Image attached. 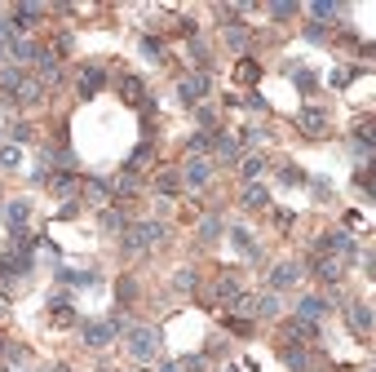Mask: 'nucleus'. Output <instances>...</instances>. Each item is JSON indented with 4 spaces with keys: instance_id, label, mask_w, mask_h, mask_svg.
I'll return each instance as SVG.
<instances>
[{
    "instance_id": "nucleus-1",
    "label": "nucleus",
    "mask_w": 376,
    "mask_h": 372,
    "mask_svg": "<svg viewBox=\"0 0 376 372\" xmlns=\"http://www.w3.org/2000/svg\"><path fill=\"white\" fill-rule=\"evenodd\" d=\"M124 350L133 364H155L159 359V328H146V323H133V328L124 332Z\"/></svg>"
},
{
    "instance_id": "nucleus-2",
    "label": "nucleus",
    "mask_w": 376,
    "mask_h": 372,
    "mask_svg": "<svg viewBox=\"0 0 376 372\" xmlns=\"http://www.w3.org/2000/svg\"><path fill=\"white\" fill-rule=\"evenodd\" d=\"M159 244H164V222H133L124 230V253L129 257L146 253V248H159Z\"/></svg>"
},
{
    "instance_id": "nucleus-3",
    "label": "nucleus",
    "mask_w": 376,
    "mask_h": 372,
    "mask_svg": "<svg viewBox=\"0 0 376 372\" xmlns=\"http://www.w3.org/2000/svg\"><path fill=\"white\" fill-rule=\"evenodd\" d=\"M209 89H213V76H209V71H195V76H182V80H177V98H182V107H195V102H200Z\"/></svg>"
},
{
    "instance_id": "nucleus-4",
    "label": "nucleus",
    "mask_w": 376,
    "mask_h": 372,
    "mask_svg": "<svg viewBox=\"0 0 376 372\" xmlns=\"http://www.w3.org/2000/svg\"><path fill=\"white\" fill-rule=\"evenodd\" d=\"M80 341H84L89 350H102V346H111V341H116V332H111L107 319H84V323H80Z\"/></svg>"
},
{
    "instance_id": "nucleus-5",
    "label": "nucleus",
    "mask_w": 376,
    "mask_h": 372,
    "mask_svg": "<svg viewBox=\"0 0 376 372\" xmlns=\"http://www.w3.org/2000/svg\"><path fill=\"white\" fill-rule=\"evenodd\" d=\"M182 178H186V186H209L213 182V160L209 155H191L186 169H182Z\"/></svg>"
},
{
    "instance_id": "nucleus-6",
    "label": "nucleus",
    "mask_w": 376,
    "mask_h": 372,
    "mask_svg": "<svg viewBox=\"0 0 376 372\" xmlns=\"http://www.w3.org/2000/svg\"><path fill=\"white\" fill-rule=\"evenodd\" d=\"M297 124H301V133H306V137H323V133H327V116H323V107H301Z\"/></svg>"
},
{
    "instance_id": "nucleus-7",
    "label": "nucleus",
    "mask_w": 376,
    "mask_h": 372,
    "mask_svg": "<svg viewBox=\"0 0 376 372\" xmlns=\"http://www.w3.org/2000/svg\"><path fill=\"white\" fill-rule=\"evenodd\" d=\"M319 332V323H306V319H288L284 323V332H279V341H284V346H306L310 337H314Z\"/></svg>"
},
{
    "instance_id": "nucleus-8",
    "label": "nucleus",
    "mask_w": 376,
    "mask_h": 372,
    "mask_svg": "<svg viewBox=\"0 0 376 372\" xmlns=\"http://www.w3.org/2000/svg\"><path fill=\"white\" fill-rule=\"evenodd\" d=\"M327 310H332V302H327V297H301V306H297V319H306V323H319V319H327Z\"/></svg>"
},
{
    "instance_id": "nucleus-9",
    "label": "nucleus",
    "mask_w": 376,
    "mask_h": 372,
    "mask_svg": "<svg viewBox=\"0 0 376 372\" xmlns=\"http://www.w3.org/2000/svg\"><path fill=\"white\" fill-rule=\"evenodd\" d=\"M345 323L368 337V332H372V306L368 302H350V306H345Z\"/></svg>"
},
{
    "instance_id": "nucleus-10",
    "label": "nucleus",
    "mask_w": 376,
    "mask_h": 372,
    "mask_svg": "<svg viewBox=\"0 0 376 372\" xmlns=\"http://www.w3.org/2000/svg\"><path fill=\"white\" fill-rule=\"evenodd\" d=\"M301 279V266L297 262H275V271H270V293H279V288H293Z\"/></svg>"
},
{
    "instance_id": "nucleus-11",
    "label": "nucleus",
    "mask_w": 376,
    "mask_h": 372,
    "mask_svg": "<svg viewBox=\"0 0 376 372\" xmlns=\"http://www.w3.org/2000/svg\"><path fill=\"white\" fill-rule=\"evenodd\" d=\"M44 18H49V5H18V9H14V23L27 27V31H31V27H40Z\"/></svg>"
},
{
    "instance_id": "nucleus-12",
    "label": "nucleus",
    "mask_w": 376,
    "mask_h": 372,
    "mask_svg": "<svg viewBox=\"0 0 376 372\" xmlns=\"http://www.w3.org/2000/svg\"><path fill=\"white\" fill-rule=\"evenodd\" d=\"M213 151H217L226 164H239V160H243V151H239V137H230V133H213Z\"/></svg>"
},
{
    "instance_id": "nucleus-13",
    "label": "nucleus",
    "mask_w": 376,
    "mask_h": 372,
    "mask_svg": "<svg viewBox=\"0 0 376 372\" xmlns=\"http://www.w3.org/2000/svg\"><path fill=\"white\" fill-rule=\"evenodd\" d=\"M310 271L323 279V284H341V279H345V266L336 262V257H314V266H310Z\"/></svg>"
},
{
    "instance_id": "nucleus-14",
    "label": "nucleus",
    "mask_w": 376,
    "mask_h": 372,
    "mask_svg": "<svg viewBox=\"0 0 376 372\" xmlns=\"http://www.w3.org/2000/svg\"><path fill=\"white\" fill-rule=\"evenodd\" d=\"M36 67H40L44 85H58V53L44 49V44H36Z\"/></svg>"
},
{
    "instance_id": "nucleus-15",
    "label": "nucleus",
    "mask_w": 376,
    "mask_h": 372,
    "mask_svg": "<svg viewBox=\"0 0 376 372\" xmlns=\"http://www.w3.org/2000/svg\"><path fill=\"white\" fill-rule=\"evenodd\" d=\"M58 284H67V288H98L102 275H93V271H67V266H58Z\"/></svg>"
},
{
    "instance_id": "nucleus-16",
    "label": "nucleus",
    "mask_w": 376,
    "mask_h": 372,
    "mask_svg": "<svg viewBox=\"0 0 376 372\" xmlns=\"http://www.w3.org/2000/svg\"><path fill=\"white\" fill-rule=\"evenodd\" d=\"M102 85H107V71L102 67H84L80 71V89L75 93H80V98H93V93H102Z\"/></svg>"
},
{
    "instance_id": "nucleus-17",
    "label": "nucleus",
    "mask_w": 376,
    "mask_h": 372,
    "mask_svg": "<svg viewBox=\"0 0 376 372\" xmlns=\"http://www.w3.org/2000/svg\"><path fill=\"white\" fill-rule=\"evenodd\" d=\"M239 293H243V284H239V279H234V275H221L217 284L209 288V297H213V302H234V297H239Z\"/></svg>"
},
{
    "instance_id": "nucleus-18",
    "label": "nucleus",
    "mask_w": 376,
    "mask_h": 372,
    "mask_svg": "<svg viewBox=\"0 0 376 372\" xmlns=\"http://www.w3.org/2000/svg\"><path fill=\"white\" fill-rule=\"evenodd\" d=\"M239 204H243V209H266V204H270V195H266V186H257V182H248V186H243V195H239Z\"/></svg>"
},
{
    "instance_id": "nucleus-19",
    "label": "nucleus",
    "mask_w": 376,
    "mask_h": 372,
    "mask_svg": "<svg viewBox=\"0 0 376 372\" xmlns=\"http://www.w3.org/2000/svg\"><path fill=\"white\" fill-rule=\"evenodd\" d=\"M252 310L261 315V319H275L284 306H279V293H261V297H252Z\"/></svg>"
},
{
    "instance_id": "nucleus-20",
    "label": "nucleus",
    "mask_w": 376,
    "mask_h": 372,
    "mask_svg": "<svg viewBox=\"0 0 376 372\" xmlns=\"http://www.w3.org/2000/svg\"><path fill=\"white\" fill-rule=\"evenodd\" d=\"M27 217H31V204H27V200H9V204H5V222H9L14 230L23 226Z\"/></svg>"
},
{
    "instance_id": "nucleus-21",
    "label": "nucleus",
    "mask_w": 376,
    "mask_h": 372,
    "mask_svg": "<svg viewBox=\"0 0 376 372\" xmlns=\"http://www.w3.org/2000/svg\"><path fill=\"white\" fill-rule=\"evenodd\" d=\"M284 368H288V372H306V368H310L306 346H284Z\"/></svg>"
},
{
    "instance_id": "nucleus-22",
    "label": "nucleus",
    "mask_w": 376,
    "mask_h": 372,
    "mask_svg": "<svg viewBox=\"0 0 376 372\" xmlns=\"http://www.w3.org/2000/svg\"><path fill=\"white\" fill-rule=\"evenodd\" d=\"M102 226H107L111 235H124V230H129V217H124V209H102Z\"/></svg>"
},
{
    "instance_id": "nucleus-23",
    "label": "nucleus",
    "mask_w": 376,
    "mask_h": 372,
    "mask_svg": "<svg viewBox=\"0 0 376 372\" xmlns=\"http://www.w3.org/2000/svg\"><path fill=\"white\" fill-rule=\"evenodd\" d=\"M230 239H234V248H239L243 257H252V262H257V257H261V248L252 244V235H248V230H243V226H234V230H230Z\"/></svg>"
},
{
    "instance_id": "nucleus-24",
    "label": "nucleus",
    "mask_w": 376,
    "mask_h": 372,
    "mask_svg": "<svg viewBox=\"0 0 376 372\" xmlns=\"http://www.w3.org/2000/svg\"><path fill=\"white\" fill-rule=\"evenodd\" d=\"M137 191H142V178H137V173H120L116 186H111V200H116V195H137Z\"/></svg>"
},
{
    "instance_id": "nucleus-25",
    "label": "nucleus",
    "mask_w": 376,
    "mask_h": 372,
    "mask_svg": "<svg viewBox=\"0 0 376 372\" xmlns=\"http://www.w3.org/2000/svg\"><path fill=\"white\" fill-rule=\"evenodd\" d=\"M239 173H243V182H257L261 173H266V160H261V155H243V160H239Z\"/></svg>"
},
{
    "instance_id": "nucleus-26",
    "label": "nucleus",
    "mask_w": 376,
    "mask_h": 372,
    "mask_svg": "<svg viewBox=\"0 0 376 372\" xmlns=\"http://www.w3.org/2000/svg\"><path fill=\"white\" fill-rule=\"evenodd\" d=\"M40 98H44V80H23V85H18V102L31 107V102H40Z\"/></svg>"
},
{
    "instance_id": "nucleus-27",
    "label": "nucleus",
    "mask_w": 376,
    "mask_h": 372,
    "mask_svg": "<svg viewBox=\"0 0 376 372\" xmlns=\"http://www.w3.org/2000/svg\"><path fill=\"white\" fill-rule=\"evenodd\" d=\"M310 14L323 23V18H341V14H345V5H336V0H314V5H310Z\"/></svg>"
},
{
    "instance_id": "nucleus-28",
    "label": "nucleus",
    "mask_w": 376,
    "mask_h": 372,
    "mask_svg": "<svg viewBox=\"0 0 376 372\" xmlns=\"http://www.w3.org/2000/svg\"><path fill=\"white\" fill-rule=\"evenodd\" d=\"M155 191H159V195H177V191H182V173H173V169L159 173V178H155Z\"/></svg>"
},
{
    "instance_id": "nucleus-29",
    "label": "nucleus",
    "mask_w": 376,
    "mask_h": 372,
    "mask_svg": "<svg viewBox=\"0 0 376 372\" xmlns=\"http://www.w3.org/2000/svg\"><path fill=\"white\" fill-rule=\"evenodd\" d=\"M173 288H177V293H195V288H200V275H195L191 266H182V271L173 275Z\"/></svg>"
},
{
    "instance_id": "nucleus-30",
    "label": "nucleus",
    "mask_w": 376,
    "mask_h": 372,
    "mask_svg": "<svg viewBox=\"0 0 376 372\" xmlns=\"http://www.w3.org/2000/svg\"><path fill=\"white\" fill-rule=\"evenodd\" d=\"M257 76H261V67L252 58H243L239 67H234V80H239V85H257Z\"/></svg>"
},
{
    "instance_id": "nucleus-31",
    "label": "nucleus",
    "mask_w": 376,
    "mask_h": 372,
    "mask_svg": "<svg viewBox=\"0 0 376 372\" xmlns=\"http://www.w3.org/2000/svg\"><path fill=\"white\" fill-rule=\"evenodd\" d=\"M84 195H89V204H102V209L111 204V186L107 182H89V186H84Z\"/></svg>"
},
{
    "instance_id": "nucleus-32",
    "label": "nucleus",
    "mask_w": 376,
    "mask_h": 372,
    "mask_svg": "<svg viewBox=\"0 0 376 372\" xmlns=\"http://www.w3.org/2000/svg\"><path fill=\"white\" fill-rule=\"evenodd\" d=\"M9 53H14L18 62H36V44L31 40H18V36L9 40Z\"/></svg>"
},
{
    "instance_id": "nucleus-33",
    "label": "nucleus",
    "mask_w": 376,
    "mask_h": 372,
    "mask_svg": "<svg viewBox=\"0 0 376 372\" xmlns=\"http://www.w3.org/2000/svg\"><path fill=\"white\" fill-rule=\"evenodd\" d=\"M23 71H18V67H0V89H5V93H18V85H23Z\"/></svg>"
},
{
    "instance_id": "nucleus-34",
    "label": "nucleus",
    "mask_w": 376,
    "mask_h": 372,
    "mask_svg": "<svg viewBox=\"0 0 376 372\" xmlns=\"http://www.w3.org/2000/svg\"><path fill=\"white\" fill-rule=\"evenodd\" d=\"M18 164H23V146L5 142V146H0V169H18Z\"/></svg>"
},
{
    "instance_id": "nucleus-35",
    "label": "nucleus",
    "mask_w": 376,
    "mask_h": 372,
    "mask_svg": "<svg viewBox=\"0 0 376 372\" xmlns=\"http://www.w3.org/2000/svg\"><path fill=\"white\" fill-rule=\"evenodd\" d=\"M150 160H155V151H150V146H137V151L129 155V173H142Z\"/></svg>"
},
{
    "instance_id": "nucleus-36",
    "label": "nucleus",
    "mask_w": 376,
    "mask_h": 372,
    "mask_svg": "<svg viewBox=\"0 0 376 372\" xmlns=\"http://www.w3.org/2000/svg\"><path fill=\"white\" fill-rule=\"evenodd\" d=\"M142 58L164 62V44H159V36H142Z\"/></svg>"
},
{
    "instance_id": "nucleus-37",
    "label": "nucleus",
    "mask_w": 376,
    "mask_h": 372,
    "mask_svg": "<svg viewBox=\"0 0 376 372\" xmlns=\"http://www.w3.org/2000/svg\"><path fill=\"white\" fill-rule=\"evenodd\" d=\"M226 44H230V49H248V27H226Z\"/></svg>"
},
{
    "instance_id": "nucleus-38",
    "label": "nucleus",
    "mask_w": 376,
    "mask_h": 372,
    "mask_svg": "<svg viewBox=\"0 0 376 372\" xmlns=\"http://www.w3.org/2000/svg\"><path fill=\"white\" fill-rule=\"evenodd\" d=\"M200 235H204V239H209V244H213V239H221V235H226V226H221V217H204V222H200Z\"/></svg>"
},
{
    "instance_id": "nucleus-39",
    "label": "nucleus",
    "mask_w": 376,
    "mask_h": 372,
    "mask_svg": "<svg viewBox=\"0 0 376 372\" xmlns=\"http://www.w3.org/2000/svg\"><path fill=\"white\" fill-rule=\"evenodd\" d=\"M9 137H14V146H23V142H31V137H36V129L27 124V120H18V124H9Z\"/></svg>"
},
{
    "instance_id": "nucleus-40",
    "label": "nucleus",
    "mask_w": 376,
    "mask_h": 372,
    "mask_svg": "<svg viewBox=\"0 0 376 372\" xmlns=\"http://www.w3.org/2000/svg\"><path fill=\"white\" fill-rule=\"evenodd\" d=\"M279 182H284V186H301V182H306L301 164H284V169H279Z\"/></svg>"
},
{
    "instance_id": "nucleus-41",
    "label": "nucleus",
    "mask_w": 376,
    "mask_h": 372,
    "mask_svg": "<svg viewBox=\"0 0 376 372\" xmlns=\"http://www.w3.org/2000/svg\"><path fill=\"white\" fill-rule=\"evenodd\" d=\"M0 355H5V364H27L31 350H27V346H0Z\"/></svg>"
},
{
    "instance_id": "nucleus-42",
    "label": "nucleus",
    "mask_w": 376,
    "mask_h": 372,
    "mask_svg": "<svg viewBox=\"0 0 376 372\" xmlns=\"http://www.w3.org/2000/svg\"><path fill=\"white\" fill-rule=\"evenodd\" d=\"M186 151H191V155H204V151H213V133H195L191 142H186Z\"/></svg>"
},
{
    "instance_id": "nucleus-43",
    "label": "nucleus",
    "mask_w": 376,
    "mask_h": 372,
    "mask_svg": "<svg viewBox=\"0 0 376 372\" xmlns=\"http://www.w3.org/2000/svg\"><path fill=\"white\" fill-rule=\"evenodd\" d=\"M120 89H124V102H142V80H137V76H124V85H120Z\"/></svg>"
},
{
    "instance_id": "nucleus-44",
    "label": "nucleus",
    "mask_w": 376,
    "mask_h": 372,
    "mask_svg": "<svg viewBox=\"0 0 376 372\" xmlns=\"http://www.w3.org/2000/svg\"><path fill=\"white\" fill-rule=\"evenodd\" d=\"M195 120H200L209 133H217V129H213V124H217V111H213V107H200V111H195Z\"/></svg>"
},
{
    "instance_id": "nucleus-45",
    "label": "nucleus",
    "mask_w": 376,
    "mask_h": 372,
    "mask_svg": "<svg viewBox=\"0 0 376 372\" xmlns=\"http://www.w3.org/2000/svg\"><path fill=\"white\" fill-rule=\"evenodd\" d=\"M293 14H297L293 0H275V5H270V18H293Z\"/></svg>"
},
{
    "instance_id": "nucleus-46",
    "label": "nucleus",
    "mask_w": 376,
    "mask_h": 372,
    "mask_svg": "<svg viewBox=\"0 0 376 372\" xmlns=\"http://www.w3.org/2000/svg\"><path fill=\"white\" fill-rule=\"evenodd\" d=\"M107 323H111V332H116V337H120V332H129V328H133V323H129V315H124V310H116V315H111Z\"/></svg>"
},
{
    "instance_id": "nucleus-47",
    "label": "nucleus",
    "mask_w": 376,
    "mask_h": 372,
    "mask_svg": "<svg viewBox=\"0 0 376 372\" xmlns=\"http://www.w3.org/2000/svg\"><path fill=\"white\" fill-rule=\"evenodd\" d=\"M306 40H310V44L327 40V23H310V27H306Z\"/></svg>"
},
{
    "instance_id": "nucleus-48",
    "label": "nucleus",
    "mask_w": 376,
    "mask_h": 372,
    "mask_svg": "<svg viewBox=\"0 0 376 372\" xmlns=\"http://www.w3.org/2000/svg\"><path fill=\"white\" fill-rule=\"evenodd\" d=\"M297 89H301V93H314V89H319V76H310V71H297Z\"/></svg>"
},
{
    "instance_id": "nucleus-49",
    "label": "nucleus",
    "mask_w": 376,
    "mask_h": 372,
    "mask_svg": "<svg viewBox=\"0 0 376 372\" xmlns=\"http://www.w3.org/2000/svg\"><path fill=\"white\" fill-rule=\"evenodd\" d=\"M53 191H58V195H71V191H75V178H71V173H62V178H53Z\"/></svg>"
},
{
    "instance_id": "nucleus-50",
    "label": "nucleus",
    "mask_w": 376,
    "mask_h": 372,
    "mask_svg": "<svg viewBox=\"0 0 376 372\" xmlns=\"http://www.w3.org/2000/svg\"><path fill=\"white\" fill-rule=\"evenodd\" d=\"M182 364V372H204V355H186V359H177Z\"/></svg>"
},
{
    "instance_id": "nucleus-51",
    "label": "nucleus",
    "mask_w": 376,
    "mask_h": 372,
    "mask_svg": "<svg viewBox=\"0 0 376 372\" xmlns=\"http://www.w3.org/2000/svg\"><path fill=\"white\" fill-rule=\"evenodd\" d=\"M53 160H58V169H62V173H75V155H71V151H58Z\"/></svg>"
},
{
    "instance_id": "nucleus-52",
    "label": "nucleus",
    "mask_w": 376,
    "mask_h": 372,
    "mask_svg": "<svg viewBox=\"0 0 376 372\" xmlns=\"http://www.w3.org/2000/svg\"><path fill=\"white\" fill-rule=\"evenodd\" d=\"M243 142H248V146H257V142H266V129H243Z\"/></svg>"
},
{
    "instance_id": "nucleus-53",
    "label": "nucleus",
    "mask_w": 376,
    "mask_h": 372,
    "mask_svg": "<svg viewBox=\"0 0 376 372\" xmlns=\"http://www.w3.org/2000/svg\"><path fill=\"white\" fill-rule=\"evenodd\" d=\"M350 80H354V71H350V67H341V71H332V85H336V89H345V85H350Z\"/></svg>"
},
{
    "instance_id": "nucleus-54",
    "label": "nucleus",
    "mask_w": 376,
    "mask_h": 372,
    "mask_svg": "<svg viewBox=\"0 0 376 372\" xmlns=\"http://www.w3.org/2000/svg\"><path fill=\"white\" fill-rule=\"evenodd\" d=\"M310 191H314V200H327V195H332V186H327L323 178H314V182H310Z\"/></svg>"
},
{
    "instance_id": "nucleus-55",
    "label": "nucleus",
    "mask_w": 376,
    "mask_h": 372,
    "mask_svg": "<svg viewBox=\"0 0 376 372\" xmlns=\"http://www.w3.org/2000/svg\"><path fill=\"white\" fill-rule=\"evenodd\" d=\"M133 297H137V284H133V279H124V284H120V302H133Z\"/></svg>"
},
{
    "instance_id": "nucleus-56",
    "label": "nucleus",
    "mask_w": 376,
    "mask_h": 372,
    "mask_svg": "<svg viewBox=\"0 0 376 372\" xmlns=\"http://www.w3.org/2000/svg\"><path fill=\"white\" fill-rule=\"evenodd\" d=\"M31 182H40V186L49 182V164H44V160H40V164H36V169H31Z\"/></svg>"
},
{
    "instance_id": "nucleus-57",
    "label": "nucleus",
    "mask_w": 376,
    "mask_h": 372,
    "mask_svg": "<svg viewBox=\"0 0 376 372\" xmlns=\"http://www.w3.org/2000/svg\"><path fill=\"white\" fill-rule=\"evenodd\" d=\"M14 40V27H9V18H0V44Z\"/></svg>"
},
{
    "instance_id": "nucleus-58",
    "label": "nucleus",
    "mask_w": 376,
    "mask_h": 372,
    "mask_svg": "<svg viewBox=\"0 0 376 372\" xmlns=\"http://www.w3.org/2000/svg\"><path fill=\"white\" fill-rule=\"evenodd\" d=\"M230 328L239 332V337H248V332H252V323H248V319H230Z\"/></svg>"
},
{
    "instance_id": "nucleus-59",
    "label": "nucleus",
    "mask_w": 376,
    "mask_h": 372,
    "mask_svg": "<svg viewBox=\"0 0 376 372\" xmlns=\"http://www.w3.org/2000/svg\"><path fill=\"white\" fill-rule=\"evenodd\" d=\"M159 372H182V364H177V359H168V364H159Z\"/></svg>"
},
{
    "instance_id": "nucleus-60",
    "label": "nucleus",
    "mask_w": 376,
    "mask_h": 372,
    "mask_svg": "<svg viewBox=\"0 0 376 372\" xmlns=\"http://www.w3.org/2000/svg\"><path fill=\"white\" fill-rule=\"evenodd\" d=\"M5 315H9V297H0V319H5Z\"/></svg>"
},
{
    "instance_id": "nucleus-61",
    "label": "nucleus",
    "mask_w": 376,
    "mask_h": 372,
    "mask_svg": "<svg viewBox=\"0 0 376 372\" xmlns=\"http://www.w3.org/2000/svg\"><path fill=\"white\" fill-rule=\"evenodd\" d=\"M53 372H71V368H67V364H58V368H53Z\"/></svg>"
},
{
    "instance_id": "nucleus-62",
    "label": "nucleus",
    "mask_w": 376,
    "mask_h": 372,
    "mask_svg": "<svg viewBox=\"0 0 376 372\" xmlns=\"http://www.w3.org/2000/svg\"><path fill=\"white\" fill-rule=\"evenodd\" d=\"M5 53H9V44H0V58H5Z\"/></svg>"
},
{
    "instance_id": "nucleus-63",
    "label": "nucleus",
    "mask_w": 376,
    "mask_h": 372,
    "mask_svg": "<svg viewBox=\"0 0 376 372\" xmlns=\"http://www.w3.org/2000/svg\"><path fill=\"white\" fill-rule=\"evenodd\" d=\"M0 146H5V129H0Z\"/></svg>"
},
{
    "instance_id": "nucleus-64",
    "label": "nucleus",
    "mask_w": 376,
    "mask_h": 372,
    "mask_svg": "<svg viewBox=\"0 0 376 372\" xmlns=\"http://www.w3.org/2000/svg\"><path fill=\"white\" fill-rule=\"evenodd\" d=\"M14 372H27V368H14Z\"/></svg>"
}]
</instances>
